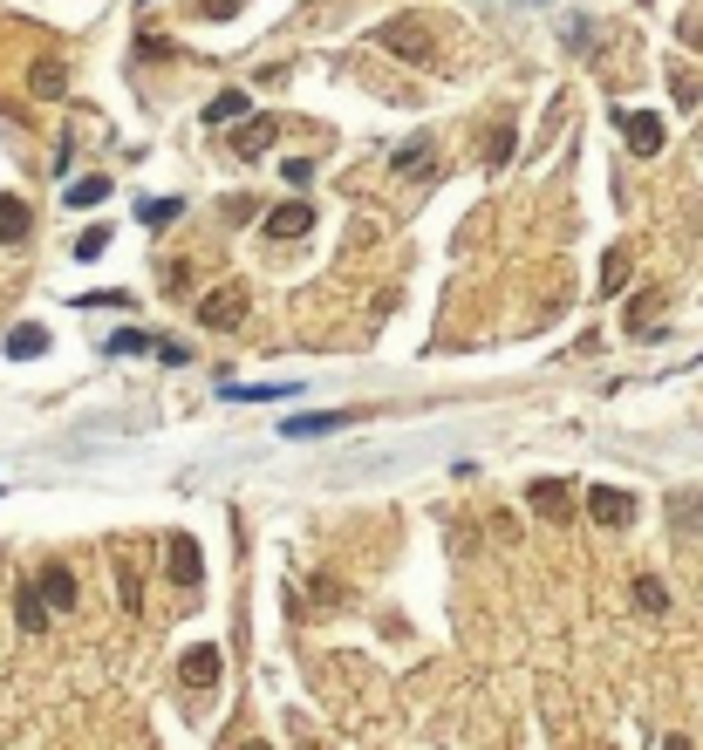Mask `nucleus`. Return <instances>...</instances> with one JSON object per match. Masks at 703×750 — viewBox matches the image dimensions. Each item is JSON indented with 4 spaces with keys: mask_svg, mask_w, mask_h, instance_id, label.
Returning a JSON list of instances; mask_svg holds the SVG:
<instances>
[{
    "mask_svg": "<svg viewBox=\"0 0 703 750\" xmlns=\"http://www.w3.org/2000/svg\"><path fill=\"white\" fill-rule=\"evenodd\" d=\"M383 48L390 55H403V62H430V41H424V21H410V14H396V21H383Z\"/></svg>",
    "mask_w": 703,
    "mask_h": 750,
    "instance_id": "f03ea898",
    "label": "nucleus"
},
{
    "mask_svg": "<svg viewBox=\"0 0 703 750\" xmlns=\"http://www.w3.org/2000/svg\"><path fill=\"white\" fill-rule=\"evenodd\" d=\"M157 355H164L171 369H185V362H192V348H185V341H157Z\"/></svg>",
    "mask_w": 703,
    "mask_h": 750,
    "instance_id": "a878e982",
    "label": "nucleus"
},
{
    "mask_svg": "<svg viewBox=\"0 0 703 750\" xmlns=\"http://www.w3.org/2000/svg\"><path fill=\"white\" fill-rule=\"evenodd\" d=\"M587 519L608 525V532H622V525H635V498L615 491V485H594V491H587Z\"/></svg>",
    "mask_w": 703,
    "mask_h": 750,
    "instance_id": "f257e3e1",
    "label": "nucleus"
},
{
    "mask_svg": "<svg viewBox=\"0 0 703 750\" xmlns=\"http://www.w3.org/2000/svg\"><path fill=\"white\" fill-rule=\"evenodd\" d=\"M239 116H253V96H246V89H226V96L205 103V123H212V130H219V123H239Z\"/></svg>",
    "mask_w": 703,
    "mask_h": 750,
    "instance_id": "4468645a",
    "label": "nucleus"
},
{
    "mask_svg": "<svg viewBox=\"0 0 703 750\" xmlns=\"http://www.w3.org/2000/svg\"><path fill=\"white\" fill-rule=\"evenodd\" d=\"M342 423H355V416L349 410H308V416H287L280 437H328V430H342Z\"/></svg>",
    "mask_w": 703,
    "mask_h": 750,
    "instance_id": "6e6552de",
    "label": "nucleus"
},
{
    "mask_svg": "<svg viewBox=\"0 0 703 750\" xmlns=\"http://www.w3.org/2000/svg\"><path fill=\"white\" fill-rule=\"evenodd\" d=\"M308 225H314V205L294 198V205H274V212H267V239H301Z\"/></svg>",
    "mask_w": 703,
    "mask_h": 750,
    "instance_id": "1a4fd4ad",
    "label": "nucleus"
},
{
    "mask_svg": "<svg viewBox=\"0 0 703 750\" xmlns=\"http://www.w3.org/2000/svg\"><path fill=\"white\" fill-rule=\"evenodd\" d=\"M103 246H110V225H89V232L76 239V260H96Z\"/></svg>",
    "mask_w": 703,
    "mask_h": 750,
    "instance_id": "4be33fe9",
    "label": "nucleus"
},
{
    "mask_svg": "<svg viewBox=\"0 0 703 750\" xmlns=\"http://www.w3.org/2000/svg\"><path fill=\"white\" fill-rule=\"evenodd\" d=\"M622 137H628L635 157H656V150H663V116H656V110H628L622 116Z\"/></svg>",
    "mask_w": 703,
    "mask_h": 750,
    "instance_id": "423d86ee",
    "label": "nucleus"
},
{
    "mask_svg": "<svg viewBox=\"0 0 703 750\" xmlns=\"http://www.w3.org/2000/svg\"><path fill=\"white\" fill-rule=\"evenodd\" d=\"M35 587H41V600H48V607H76V573H69V566H48Z\"/></svg>",
    "mask_w": 703,
    "mask_h": 750,
    "instance_id": "dca6fc26",
    "label": "nucleus"
},
{
    "mask_svg": "<svg viewBox=\"0 0 703 750\" xmlns=\"http://www.w3.org/2000/svg\"><path fill=\"white\" fill-rule=\"evenodd\" d=\"M430 137H410V144L396 150V171H403V178H430V171H437V157H430Z\"/></svg>",
    "mask_w": 703,
    "mask_h": 750,
    "instance_id": "ddd939ff",
    "label": "nucleus"
},
{
    "mask_svg": "<svg viewBox=\"0 0 703 750\" xmlns=\"http://www.w3.org/2000/svg\"><path fill=\"white\" fill-rule=\"evenodd\" d=\"M48 614H55V607L41 600V587H14V621H21L28 635H41V628H48Z\"/></svg>",
    "mask_w": 703,
    "mask_h": 750,
    "instance_id": "9b49d317",
    "label": "nucleus"
},
{
    "mask_svg": "<svg viewBox=\"0 0 703 750\" xmlns=\"http://www.w3.org/2000/svg\"><path fill=\"white\" fill-rule=\"evenodd\" d=\"M628 280H635V266H628V253H608V266H601V294H622Z\"/></svg>",
    "mask_w": 703,
    "mask_h": 750,
    "instance_id": "a211bd4d",
    "label": "nucleus"
},
{
    "mask_svg": "<svg viewBox=\"0 0 703 750\" xmlns=\"http://www.w3.org/2000/svg\"><path fill=\"white\" fill-rule=\"evenodd\" d=\"M198 321H205V328H239V321H246V287H219V294H205Z\"/></svg>",
    "mask_w": 703,
    "mask_h": 750,
    "instance_id": "39448f33",
    "label": "nucleus"
},
{
    "mask_svg": "<svg viewBox=\"0 0 703 750\" xmlns=\"http://www.w3.org/2000/svg\"><path fill=\"white\" fill-rule=\"evenodd\" d=\"M110 198V178H76L69 185V205H103Z\"/></svg>",
    "mask_w": 703,
    "mask_h": 750,
    "instance_id": "aec40b11",
    "label": "nucleus"
},
{
    "mask_svg": "<svg viewBox=\"0 0 703 750\" xmlns=\"http://www.w3.org/2000/svg\"><path fill=\"white\" fill-rule=\"evenodd\" d=\"M171 212H178L171 198H144V225H171Z\"/></svg>",
    "mask_w": 703,
    "mask_h": 750,
    "instance_id": "5701e85b",
    "label": "nucleus"
},
{
    "mask_svg": "<svg viewBox=\"0 0 703 750\" xmlns=\"http://www.w3.org/2000/svg\"><path fill=\"white\" fill-rule=\"evenodd\" d=\"M41 348H48V328H35V321H28V328H14V335H7V355H21V362H35Z\"/></svg>",
    "mask_w": 703,
    "mask_h": 750,
    "instance_id": "f3484780",
    "label": "nucleus"
},
{
    "mask_svg": "<svg viewBox=\"0 0 703 750\" xmlns=\"http://www.w3.org/2000/svg\"><path fill=\"white\" fill-rule=\"evenodd\" d=\"M171 580H178V587H198V580H205V560H198V539L192 532H178V539H171Z\"/></svg>",
    "mask_w": 703,
    "mask_h": 750,
    "instance_id": "0eeeda50",
    "label": "nucleus"
},
{
    "mask_svg": "<svg viewBox=\"0 0 703 750\" xmlns=\"http://www.w3.org/2000/svg\"><path fill=\"white\" fill-rule=\"evenodd\" d=\"M198 14H205V21H226V14H239V0H205Z\"/></svg>",
    "mask_w": 703,
    "mask_h": 750,
    "instance_id": "bb28decb",
    "label": "nucleus"
},
{
    "mask_svg": "<svg viewBox=\"0 0 703 750\" xmlns=\"http://www.w3.org/2000/svg\"><path fill=\"white\" fill-rule=\"evenodd\" d=\"M62 89H69V69L55 55H41L35 69H28V96H62Z\"/></svg>",
    "mask_w": 703,
    "mask_h": 750,
    "instance_id": "f8f14e48",
    "label": "nucleus"
},
{
    "mask_svg": "<svg viewBox=\"0 0 703 750\" xmlns=\"http://www.w3.org/2000/svg\"><path fill=\"white\" fill-rule=\"evenodd\" d=\"M144 348H157V341H151V335H137V328L110 335V355H144Z\"/></svg>",
    "mask_w": 703,
    "mask_h": 750,
    "instance_id": "412c9836",
    "label": "nucleus"
},
{
    "mask_svg": "<svg viewBox=\"0 0 703 750\" xmlns=\"http://www.w3.org/2000/svg\"><path fill=\"white\" fill-rule=\"evenodd\" d=\"M76 307H123V314H130V307H137V300H130V294H82Z\"/></svg>",
    "mask_w": 703,
    "mask_h": 750,
    "instance_id": "393cba45",
    "label": "nucleus"
},
{
    "mask_svg": "<svg viewBox=\"0 0 703 750\" xmlns=\"http://www.w3.org/2000/svg\"><path fill=\"white\" fill-rule=\"evenodd\" d=\"M635 600H642V614H663V607H669V594H663V580H656V573H642V580H635Z\"/></svg>",
    "mask_w": 703,
    "mask_h": 750,
    "instance_id": "6ab92c4d",
    "label": "nucleus"
},
{
    "mask_svg": "<svg viewBox=\"0 0 703 750\" xmlns=\"http://www.w3.org/2000/svg\"><path fill=\"white\" fill-rule=\"evenodd\" d=\"M663 750H690V737H663Z\"/></svg>",
    "mask_w": 703,
    "mask_h": 750,
    "instance_id": "cd10ccee",
    "label": "nucleus"
},
{
    "mask_svg": "<svg viewBox=\"0 0 703 750\" xmlns=\"http://www.w3.org/2000/svg\"><path fill=\"white\" fill-rule=\"evenodd\" d=\"M28 225H35V212H28L21 198H0V246H21Z\"/></svg>",
    "mask_w": 703,
    "mask_h": 750,
    "instance_id": "2eb2a0df",
    "label": "nucleus"
},
{
    "mask_svg": "<svg viewBox=\"0 0 703 750\" xmlns=\"http://www.w3.org/2000/svg\"><path fill=\"white\" fill-rule=\"evenodd\" d=\"M274 137H280V116H246V130H239V157H267L274 150Z\"/></svg>",
    "mask_w": 703,
    "mask_h": 750,
    "instance_id": "9d476101",
    "label": "nucleus"
},
{
    "mask_svg": "<svg viewBox=\"0 0 703 750\" xmlns=\"http://www.w3.org/2000/svg\"><path fill=\"white\" fill-rule=\"evenodd\" d=\"M526 505H533L540 519L567 525V512H574V485H567V478H533V491H526Z\"/></svg>",
    "mask_w": 703,
    "mask_h": 750,
    "instance_id": "7ed1b4c3",
    "label": "nucleus"
},
{
    "mask_svg": "<svg viewBox=\"0 0 703 750\" xmlns=\"http://www.w3.org/2000/svg\"><path fill=\"white\" fill-rule=\"evenodd\" d=\"M239 750H274V744H260V737H246V744H239Z\"/></svg>",
    "mask_w": 703,
    "mask_h": 750,
    "instance_id": "c85d7f7f",
    "label": "nucleus"
},
{
    "mask_svg": "<svg viewBox=\"0 0 703 750\" xmlns=\"http://www.w3.org/2000/svg\"><path fill=\"white\" fill-rule=\"evenodd\" d=\"M669 512H676V525H703V498H676Z\"/></svg>",
    "mask_w": 703,
    "mask_h": 750,
    "instance_id": "b1692460",
    "label": "nucleus"
},
{
    "mask_svg": "<svg viewBox=\"0 0 703 750\" xmlns=\"http://www.w3.org/2000/svg\"><path fill=\"white\" fill-rule=\"evenodd\" d=\"M219 669H226V655H219V641H198L192 655L178 662V682H185V689H212V682H219Z\"/></svg>",
    "mask_w": 703,
    "mask_h": 750,
    "instance_id": "20e7f679",
    "label": "nucleus"
}]
</instances>
